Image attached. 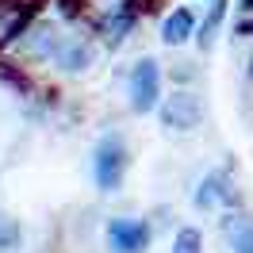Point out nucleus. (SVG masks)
<instances>
[{
	"instance_id": "f257e3e1",
	"label": "nucleus",
	"mask_w": 253,
	"mask_h": 253,
	"mask_svg": "<svg viewBox=\"0 0 253 253\" xmlns=\"http://www.w3.org/2000/svg\"><path fill=\"white\" fill-rule=\"evenodd\" d=\"M126 165H130V154H126V142L119 134H104L96 142V154H92V176H96V188L104 192H115L126 176Z\"/></svg>"
},
{
	"instance_id": "f03ea898",
	"label": "nucleus",
	"mask_w": 253,
	"mask_h": 253,
	"mask_svg": "<svg viewBox=\"0 0 253 253\" xmlns=\"http://www.w3.org/2000/svg\"><path fill=\"white\" fill-rule=\"evenodd\" d=\"M126 96H130V111H138V115L161 108V69H158L154 58H142V62L130 69Z\"/></svg>"
},
{
	"instance_id": "7ed1b4c3",
	"label": "nucleus",
	"mask_w": 253,
	"mask_h": 253,
	"mask_svg": "<svg viewBox=\"0 0 253 253\" xmlns=\"http://www.w3.org/2000/svg\"><path fill=\"white\" fill-rule=\"evenodd\" d=\"M158 115H161V126H169V130H196L204 123V100L188 88H176L173 96L161 100Z\"/></svg>"
},
{
	"instance_id": "20e7f679",
	"label": "nucleus",
	"mask_w": 253,
	"mask_h": 253,
	"mask_svg": "<svg viewBox=\"0 0 253 253\" xmlns=\"http://www.w3.org/2000/svg\"><path fill=\"white\" fill-rule=\"evenodd\" d=\"M142 12H154L146 0H123L115 12H108V16H100V23H96V31L104 35V42L108 46H119L126 35H130V27L138 23V16Z\"/></svg>"
},
{
	"instance_id": "39448f33",
	"label": "nucleus",
	"mask_w": 253,
	"mask_h": 253,
	"mask_svg": "<svg viewBox=\"0 0 253 253\" xmlns=\"http://www.w3.org/2000/svg\"><path fill=\"white\" fill-rule=\"evenodd\" d=\"M35 12H39L35 0H0V50L27 35Z\"/></svg>"
},
{
	"instance_id": "423d86ee",
	"label": "nucleus",
	"mask_w": 253,
	"mask_h": 253,
	"mask_svg": "<svg viewBox=\"0 0 253 253\" xmlns=\"http://www.w3.org/2000/svg\"><path fill=\"white\" fill-rule=\"evenodd\" d=\"M108 246L115 253H146L150 226L142 219H111L108 222Z\"/></svg>"
},
{
	"instance_id": "0eeeda50",
	"label": "nucleus",
	"mask_w": 253,
	"mask_h": 253,
	"mask_svg": "<svg viewBox=\"0 0 253 253\" xmlns=\"http://www.w3.org/2000/svg\"><path fill=\"white\" fill-rule=\"evenodd\" d=\"M196 16H192V8H173L169 16H165V23H161V42L165 46H180V42H188V39H196Z\"/></svg>"
},
{
	"instance_id": "6e6552de",
	"label": "nucleus",
	"mask_w": 253,
	"mask_h": 253,
	"mask_svg": "<svg viewBox=\"0 0 253 253\" xmlns=\"http://www.w3.org/2000/svg\"><path fill=\"white\" fill-rule=\"evenodd\" d=\"M215 204H238V192L230 188L226 173L204 176V184H200V192H196V207H215Z\"/></svg>"
},
{
	"instance_id": "1a4fd4ad",
	"label": "nucleus",
	"mask_w": 253,
	"mask_h": 253,
	"mask_svg": "<svg viewBox=\"0 0 253 253\" xmlns=\"http://www.w3.org/2000/svg\"><path fill=\"white\" fill-rule=\"evenodd\" d=\"M54 62L62 65V69H69V73H77V69H84V65L92 62V46H88L84 39H62Z\"/></svg>"
},
{
	"instance_id": "9d476101",
	"label": "nucleus",
	"mask_w": 253,
	"mask_h": 253,
	"mask_svg": "<svg viewBox=\"0 0 253 253\" xmlns=\"http://www.w3.org/2000/svg\"><path fill=\"white\" fill-rule=\"evenodd\" d=\"M226 4H230V0H211V8H207L204 23H200V31H196L200 50H211V46H215V35H219L222 19H226Z\"/></svg>"
},
{
	"instance_id": "9b49d317",
	"label": "nucleus",
	"mask_w": 253,
	"mask_h": 253,
	"mask_svg": "<svg viewBox=\"0 0 253 253\" xmlns=\"http://www.w3.org/2000/svg\"><path fill=\"white\" fill-rule=\"evenodd\" d=\"M226 238L234 253H253V219L250 215H230L226 219Z\"/></svg>"
},
{
	"instance_id": "f8f14e48",
	"label": "nucleus",
	"mask_w": 253,
	"mask_h": 253,
	"mask_svg": "<svg viewBox=\"0 0 253 253\" xmlns=\"http://www.w3.org/2000/svg\"><path fill=\"white\" fill-rule=\"evenodd\" d=\"M173 253H204V234L196 226H180L173 238Z\"/></svg>"
},
{
	"instance_id": "ddd939ff",
	"label": "nucleus",
	"mask_w": 253,
	"mask_h": 253,
	"mask_svg": "<svg viewBox=\"0 0 253 253\" xmlns=\"http://www.w3.org/2000/svg\"><path fill=\"white\" fill-rule=\"evenodd\" d=\"M19 242H23V226L16 219H4L0 215V253H16Z\"/></svg>"
},
{
	"instance_id": "4468645a",
	"label": "nucleus",
	"mask_w": 253,
	"mask_h": 253,
	"mask_svg": "<svg viewBox=\"0 0 253 253\" xmlns=\"http://www.w3.org/2000/svg\"><path fill=\"white\" fill-rule=\"evenodd\" d=\"M234 35H253V16H246L242 23L234 27Z\"/></svg>"
},
{
	"instance_id": "2eb2a0df",
	"label": "nucleus",
	"mask_w": 253,
	"mask_h": 253,
	"mask_svg": "<svg viewBox=\"0 0 253 253\" xmlns=\"http://www.w3.org/2000/svg\"><path fill=\"white\" fill-rule=\"evenodd\" d=\"M242 12H246V16H253V0H242Z\"/></svg>"
},
{
	"instance_id": "dca6fc26",
	"label": "nucleus",
	"mask_w": 253,
	"mask_h": 253,
	"mask_svg": "<svg viewBox=\"0 0 253 253\" xmlns=\"http://www.w3.org/2000/svg\"><path fill=\"white\" fill-rule=\"evenodd\" d=\"M246 73H250V81H253V50H250V65H246Z\"/></svg>"
}]
</instances>
